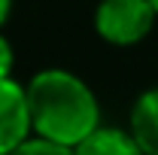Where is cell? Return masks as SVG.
Returning a JSON list of instances; mask_svg holds the SVG:
<instances>
[{"instance_id":"5b68a950","label":"cell","mask_w":158,"mask_h":155,"mask_svg":"<svg viewBox=\"0 0 158 155\" xmlns=\"http://www.w3.org/2000/svg\"><path fill=\"white\" fill-rule=\"evenodd\" d=\"M73 155H143L137 140L118 128H98L88 140H82Z\"/></svg>"},{"instance_id":"3957f363","label":"cell","mask_w":158,"mask_h":155,"mask_svg":"<svg viewBox=\"0 0 158 155\" xmlns=\"http://www.w3.org/2000/svg\"><path fill=\"white\" fill-rule=\"evenodd\" d=\"M31 107H27V88L19 82L3 79L0 82V155H12L21 143H27L31 131Z\"/></svg>"},{"instance_id":"6da1fadb","label":"cell","mask_w":158,"mask_h":155,"mask_svg":"<svg viewBox=\"0 0 158 155\" xmlns=\"http://www.w3.org/2000/svg\"><path fill=\"white\" fill-rule=\"evenodd\" d=\"M27 107H31V125L43 140L58 143L67 149H76L82 140L98 131V100L91 88L79 76L67 70H43L27 85Z\"/></svg>"},{"instance_id":"9c48e42d","label":"cell","mask_w":158,"mask_h":155,"mask_svg":"<svg viewBox=\"0 0 158 155\" xmlns=\"http://www.w3.org/2000/svg\"><path fill=\"white\" fill-rule=\"evenodd\" d=\"M149 3H152V6H155V12H158V0H149Z\"/></svg>"},{"instance_id":"277c9868","label":"cell","mask_w":158,"mask_h":155,"mask_svg":"<svg viewBox=\"0 0 158 155\" xmlns=\"http://www.w3.org/2000/svg\"><path fill=\"white\" fill-rule=\"evenodd\" d=\"M131 137L143 155H158V88H149L137 97L131 110Z\"/></svg>"},{"instance_id":"52a82bcc","label":"cell","mask_w":158,"mask_h":155,"mask_svg":"<svg viewBox=\"0 0 158 155\" xmlns=\"http://www.w3.org/2000/svg\"><path fill=\"white\" fill-rule=\"evenodd\" d=\"M9 70H12V49H9L6 40L0 37V82L9 79Z\"/></svg>"},{"instance_id":"ba28073f","label":"cell","mask_w":158,"mask_h":155,"mask_svg":"<svg viewBox=\"0 0 158 155\" xmlns=\"http://www.w3.org/2000/svg\"><path fill=\"white\" fill-rule=\"evenodd\" d=\"M9 6H12V0H0V24H3L6 15H9Z\"/></svg>"},{"instance_id":"8992f818","label":"cell","mask_w":158,"mask_h":155,"mask_svg":"<svg viewBox=\"0 0 158 155\" xmlns=\"http://www.w3.org/2000/svg\"><path fill=\"white\" fill-rule=\"evenodd\" d=\"M12 155H73V149H67V146H58V143H49V140L37 137V140L21 143Z\"/></svg>"},{"instance_id":"7a4b0ae2","label":"cell","mask_w":158,"mask_h":155,"mask_svg":"<svg viewBox=\"0 0 158 155\" xmlns=\"http://www.w3.org/2000/svg\"><path fill=\"white\" fill-rule=\"evenodd\" d=\"M155 6L149 0H100L94 31L113 46H134L155 24Z\"/></svg>"}]
</instances>
